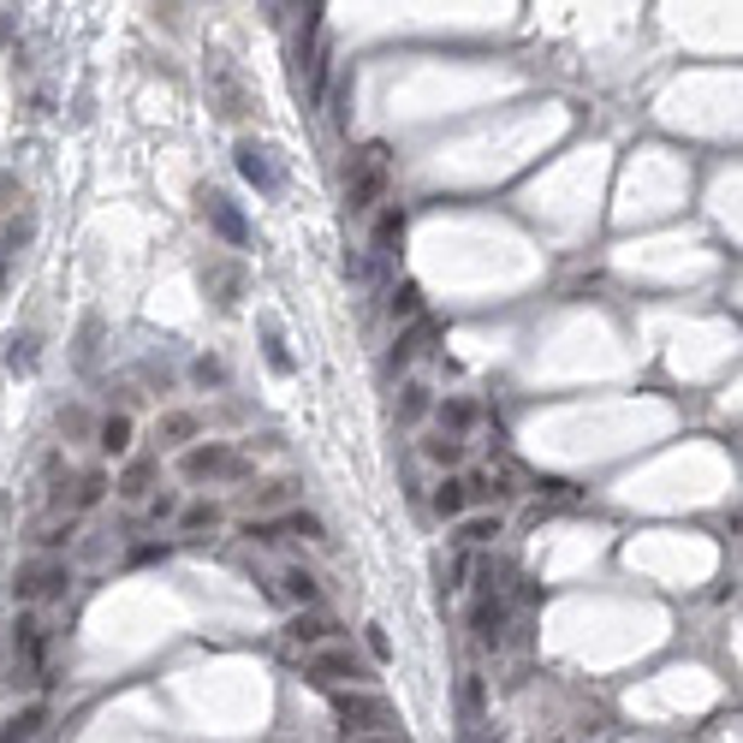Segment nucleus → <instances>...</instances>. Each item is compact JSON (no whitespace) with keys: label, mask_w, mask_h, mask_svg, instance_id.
Here are the masks:
<instances>
[{"label":"nucleus","mask_w":743,"mask_h":743,"mask_svg":"<svg viewBox=\"0 0 743 743\" xmlns=\"http://www.w3.org/2000/svg\"><path fill=\"white\" fill-rule=\"evenodd\" d=\"M304 678L322 690H363L375 678V666L363 660L357 648H345V642H327V648H310L304 654Z\"/></svg>","instance_id":"nucleus-1"},{"label":"nucleus","mask_w":743,"mask_h":743,"mask_svg":"<svg viewBox=\"0 0 743 743\" xmlns=\"http://www.w3.org/2000/svg\"><path fill=\"white\" fill-rule=\"evenodd\" d=\"M333 714L345 726V743L351 738H375V732H399L393 726V702L375 696V690H333Z\"/></svg>","instance_id":"nucleus-2"},{"label":"nucleus","mask_w":743,"mask_h":743,"mask_svg":"<svg viewBox=\"0 0 743 743\" xmlns=\"http://www.w3.org/2000/svg\"><path fill=\"white\" fill-rule=\"evenodd\" d=\"M179 470L191 476V482H250V458L232 446H221V440H209V446H191L179 458Z\"/></svg>","instance_id":"nucleus-3"},{"label":"nucleus","mask_w":743,"mask_h":743,"mask_svg":"<svg viewBox=\"0 0 743 743\" xmlns=\"http://www.w3.org/2000/svg\"><path fill=\"white\" fill-rule=\"evenodd\" d=\"M387 173H393V161H387V143H369L357 155V179H351V209L369 214L375 203L387 197Z\"/></svg>","instance_id":"nucleus-4"},{"label":"nucleus","mask_w":743,"mask_h":743,"mask_svg":"<svg viewBox=\"0 0 743 743\" xmlns=\"http://www.w3.org/2000/svg\"><path fill=\"white\" fill-rule=\"evenodd\" d=\"M66 583H72V571L60 559H30L18 571V601H54V595H66Z\"/></svg>","instance_id":"nucleus-5"},{"label":"nucleus","mask_w":743,"mask_h":743,"mask_svg":"<svg viewBox=\"0 0 743 743\" xmlns=\"http://www.w3.org/2000/svg\"><path fill=\"white\" fill-rule=\"evenodd\" d=\"M197 203H203V214H209V221H214V232H221L226 244H250V226L238 221V209L226 203L221 191H203V197H197Z\"/></svg>","instance_id":"nucleus-6"},{"label":"nucleus","mask_w":743,"mask_h":743,"mask_svg":"<svg viewBox=\"0 0 743 743\" xmlns=\"http://www.w3.org/2000/svg\"><path fill=\"white\" fill-rule=\"evenodd\" d=\"M286 642H298V648H327V642H333V619H327V613H298L292 625H286Z\"/></svg>","instance_id":"nucleus-7"},{"label":"nucleus","mask_w":743,"mask_h":743,"mask_svg":"<svg viewBox=\"0 0 743 743\" xmlns=\"http://www.w3.org/2000/svg\"><path fill=\"white\" fill-rule=\"evenodd\" d=\"M238 167H244V179L256 185V191H280V173H274L268 149H256V143H238Z\"/></svg>","instance_id":"nucleus-8"},{"label":"nucleus","mask_w":743,"mask_h":743,"mask_svg":"<svg viewBox=\"0 0 743 743\" xmlns=\"http://www.w3.org/2000/svg\"><path fill=\"white\" fill-rule=\"evenodd\" d=\"M435 333H440V322H417V327H405V333H399V345H393V357H387V363H393V369H405V363H417L423 351H428V339H435Z\"/></svg>","instance_id":"nucleus-9"},{"label":"nucleus","mask_w":743,"mask_h":743,"mask_svg":"<svg viewBox=\"0 0 743 743\" xmlns=\"http://www.w3.org/2000/svg\"><path fill=\"white\" fill-rule=\"evenodd\" d=\"M113 488H119V500H149V488H155V458H131Z\"/></svg>","instance_id":"nucleus-10"},{"label":"nucleus","mask_w":743,"mask_h":743,"mask_svg":"<svg viewBox=\"0 0 743 743\" xmlns=\"http://www.w3.org/2000/svg\"><path fill=\"white\" fill-rule=\"evenodd\" d=\"M155 440H161V446H185V440H197V411H161Z\"/></svg>","instance_id":"nucleus-11"},{"label":"nucleus","mask_w":743,"mask_h":743,"mask_svg":"<svg viewBox=\"0 0 743 743\" xmlns=\"http://www.w3.org/2000/svg\"><path fill=\"white\" fill-rule=\"evenodd\" d=\"M42 726H48V708H42V702H30L24 714H12V720H7L0 743H36V732H42Z\"/></svg>","instance_id":"nucleus-12"},{"label":"nucleus","mask_w":743,"mask_h":743,"mask_svg":"<svg viewBox=\"0 0 743 743\" xmlns=\"http://www.w3.org/2000/svg\"><path fill=\"white\" fill-rule=\"evenodd\" d=\"M203 530H221V506L214 500H197V506L179 512V536H203Z\"/></svg>","instance_id":"nucleus-13"},{"label":"nucleus","mask_w":743,"mask_h":743,"mask_svg":"<svg viewBox=\"0 0 743 743\" xmlns=\"http://www.w3.org/2000/svg\"><path fill=\"white\" fill-rule=\"evenodd\" d=\"M423 458H428V464H440V470H458V464H464V440L435 435V440H423Z\"/></svg>","instance_id":"nucleus-14"},{"label":"nucleus","mask_w":743,"mask_h":743,"mask_svg":"<svg viewBox=\"0 0 743 743\" xmlns=\"http://www.w3.org/2000/svg\"><path fill=\"white\" fill-rule=\"evenodd\" d=\"M292 500V482H262V488H244V506L250 512H280Z\"/></svg>","instance_id":"nucleus-15"},{"label":"nucleus","mask_w":743,"mask_h":743,"mask_svg":"<svg viewBox=\"0 0 743 743\" xmlns=\"http://www.w3.org/2000/svg\"><path fill=\"white\" fill-rule=\"evenodd\" d=\"M399 238H405V214H399V209H381V214H375V250H381V256H393Z\"/></svg>","instance_id":"nucleus-16"},{"label":"nucleus","mask_w":743,"mask_h":743,"mask_svg":"<svg viewBox=\"0 0 743 743\" xmlns=\"http://www.w3.org/2000/svg\"><path fill=\"white\" fill-rule=\"evenodd\" d=\"M280 583H286V595H292L298 607H316V601H322V583H316V577L304 571V565H292V571H286Z\"/></svg>","instance_id":"nucleus-17"},{"label":"nucleus","mask_w":743,"mask_h":743,"mask_svg":"<svg viewBox=\"0 0 743 743\" xmlns=\"http://www.w3.org/2000/svg\"><path fill=\"white\" fill-rule=\"evenodd\" d=\"M102 452H113V458L131 452V417H125V411H113V417L102 423Z\"/></svg>","instance_id":"nucleus-18"},{"label":"nucleus","mask_w":743,"mask_h":743,"mask_svg":"<svg viewBox=\"0 0 743 743\" xmlns=\"http://www.w3.org/2000/svg\"><path fill=\"white\" fill-rule=\"evenodd\" d=\"M464 506H470L464 482H458V476H446V482L435 488V512H440V518H464Z\"/></svg>","instance_id":"nucleus-19"},{"label":"nucleus","mask_w":743,"mask_h":743,"mask_svg":"<svg viewBox=\"0 0 743 743\" xmlns=\"http://www.w3.org/2000/svg\"><path fill=\"white\" fill-rule=\"evenodd\" d=\"M440 428L458 440L464 428H476V405H470V399H446V405H440Z\"/></svg>","instance_id":"nucleus-20"},{"label":"nucleus","mask_w":743,"mask_h":743,"mask_svg":"<svg viewBox=\"0 0 743 743\" xmlns=\"http://www.w3.org/2000/svg\"><path fill=\"white\" fill-rule=\"evenodd\" d=\"M494 536H500V518H494V512H476V518L458 524V541H470V547H488Z\"/></svg>","instance_id":"nucleus-21"},{"label":"nucleus","mask_w":743,"mask_h":743,"mask_svg":"<svg viewBox=\"0 0 743 743\" xmlns=\"http://www.w3.org/2000/svg\"><path fill=\"white\" fill-rule=\"evenodd\" d=\"M262 345H268V363H274V369H292V351H286V333H280V322H274V316H262Z\"/></svg>","instance_id":"nucleus-22"},{"label":"nucleus","mask_w":743,"mask_h":743,"mask_svg":"<svg viewBox=\"0 0 743 743\" xmlns=\"http://www.w3.org/2000/svg\"><path fill=\"white\" fill-rule=\"evenodd\" d=\"M214 84H221V102H226L221 113H226V119H238V113H244V84H238L226 66H214Z\"/></svg>","instance_id":"nucleus-23"},{"label":"nucleus","mask_w":743,"mask_h":743,"mask_svg":"<svg viewBox=\"0 0 743 743\" xmlns=\"http://www.w3.org/2000/svg\"><path fill=\"white\" fill-rule=\"evenodd\" d=\"M500 619H506V613H500L494 601L476 607V642H482V648H494V642H500Z\"/></svg>","instance_id":"nucleus-24"},{"label":"nucleus","mask_w":743,"mask_h":743,"mask_svg":"<svg viewBox=\"0 0 743 743\" xmlns=\"http://www.w3.org/2000/svg\"><path fill=\"white\" fill-rule=\"evenodd\" d=\"M102 494H108V476H102V470H84V476H78V494H72V506H78V512H90Z\"/></svg>","instance_id":"nucleus-25"},{"label":"nucleus","mask_w":743,"mask_h":743,"mask_svg":"<svg viewBox=\"0 0 743 743\" xmlns=\"http://www.w3.org/2000/svg\"><path fill=\"white\" fill-rule=\"evenodd\" d=\"M428 411H435V399H428V387H405V399H399V423H423Z\"/></svg>","instance_id":"nucleus-26"},{"label":"nucleus","mask_w":743,"mask_h":743,"mask_svg":"<svg viewBox=\"0 0 743 743\" xmlns=\"http://www.w3.org/2000/svg\"><path fill=\"white\" fill-rule=\"evenodd\" d=\"M280 530H286V536H304V541H322V536H327L316 512H286V518H280Z\"/></svg>","instance_id":"nucleus-27"},{"label":"nucleus","mask_w":743,"mask_h":743,"mask_svg":"<svg viewBox=\"0 0 743 743\" xmlns=\"http://www.w3.org/2000/svg\"><path fill=\"white\" fill-rule=\"evenodd\" d=\"M464 494H470V500H494V494H512V488L506 482H500V476H470V482H464Z\"/></svg>","instance_id":"nucleus-28"},{"label":"nucleus","mask_w":743,"mask_h":743,"mask_svg":"<svg viewBox=\"0 0 743 743\" xmlns=\"http://www.w3.org/2000/svg\"><path fill=\"white\" fill-rule=\"evenodd\" d=\"M393 316H423V286H399V292H393Z\"/></svg>","instance_id":"nucleus-29"},{"label":"nucleus","mask_w":743,"mask_h":743,"mask_svg":"<svg viewBox=\"0 0 743 743\" xmlns=\"http://www.w3.org/2000/svg\"><path fill=\"white\" fill-rule=\"evenodd\" d=\"M327 102H333V108H327V113H333V125H345V108H351V72H339V78H333V96H327Z\"/></svg>","instance_id":"nucleus-30"},{"label":"nucleus","mask_w":743,"mask_h":743,"mask_svg":"<svg viewBox=\"0 0 743 743\" xmlns=\"http://www.w3.org/2000/svg\"><path fill=\"white\" fill-rule=\"evenodd\" d=\"M30 232H36V221H30V214H24V221H12V226H7V238H0V250H7V256H18V244H30Z\"/></svg>","instance_id":"nucleus-31"},{"label":"nucleus","mask_w":743,"mask_h":743,"mask_svg":"<svg viewBox=\"0 0 743 743\" xmlns=\"http://www.w3.org/2000/svg\"><path fill=\"white\" fill-rule=\"evenodd\" d=\"M60 428H66V435H84V428H90V417H84V411H60Z\"/></svg>","instance_id":"nucleus-32"},{"label":"nucleus","mask_w":743,"mask_h":743,"mask_svg":"<svg viewBox=\"0 0 743 743\" xmlns=\"http://www.w3.org/2000/svg\"><path fill=\"white\" fill-rule=\"evenodd\" d=\"M12 197H18V185H12V179H7V173H0V214H7V209H12Z\"/></svg>","instance_id":"nucleus-33"},{"label":"nucleus","mask_w":743,"mask_h":743,"mask_svg":"<svg viewBox=\"0 0 743 743\" xmlns=\"http://www.w3.org/2000/svg\"><path fill=\"white\" fill-rule=\"evenodd\" d=\"M351 743H411L405 732H375V738H351Z\"/></svg>","instance_id":"nucleus-34"},{"label":"nucleus","mask_w":743,"mask_h":743,"mask_svg":"<svg viewBox=\"0 0 743 743\" xmlns=\"http://www.w3.org/2000/svg\"><path fill=\"white\" fill-rule=\"evenodd\" d=\"M0 292H7V262H0Z\"/></svg>","instance_id":"nucleus-35"}]
</instances>
